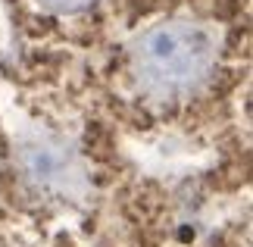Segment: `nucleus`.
Here are the masks:
<instances>
[{
    "label": "nucleus",
    "mask_w": 253,
    "mask_h": 247,
    "mask_svg": "<svg viewBox=\"0 0 253 247\" xmlns=\"http://www.w3.org/2000/svg\"><path fill=\"white\" fill-rule=\"evenodd\" d=\"M216 56L219 38L210 25L169 19L131 44V72L153 97H188L210 78Z\"/></svg>",
    "instance_id": "1"
},
{
    "label": "nucleus",
    "mask_w": 253,
    "mask_h": 247,
    "mask_svg": "<svg viewBox=\"0 0 253 247\" xmlns=\"http://www.w3.org/2000/svg\"><path fill=\"white\" fill-rule=\"evenodd\" d=\"M19 169L25 182L53 197H82L84 194V169L75 147L60 135L32 132L19 141Z\"/></svg>",
    "instance_id": "2"
},
{
    "label": "nucleus",
    "mask_w": 253,
    "mask_h": 247,
    "mask_svg": "<svg viewBox=\"0 0 253 247\" xmlns=\"http://www.w3.org/2000/svg\"><path fill=\"white\" fill-rule=\"evenodd\" d=\"M38 3L47 6V9H53V13H79V9L91 6L94 0H38Z\"/></svg>",
    "instance_id": "3"
}]
</instances>
